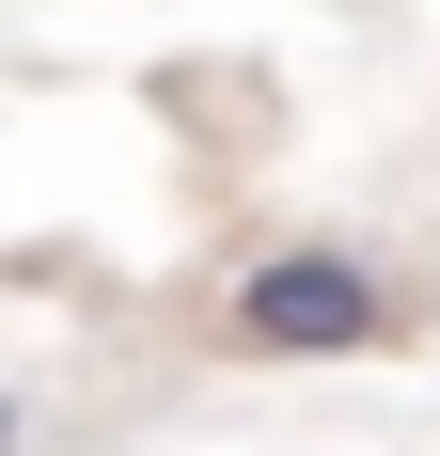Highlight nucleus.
Wrapping results in <instances>:
<instances>
[{
  "label": "nucleus",
  "mask_w": 440,
  "mask_h": 456,
  "mask_svg": "<svg viewBox=\"0 0 440 456\" xmlns=\"http://www.w3.org/2000/svg\"><path fill=\"white\" fill-rule=\"evenodd\" d=\"M220 330L252 346V362H362V346H394L409 330V283L346 236H283L252 268L220 283Z\"/></svg>",
  "instance_id": "f257e3e1"
}]
</instances>
